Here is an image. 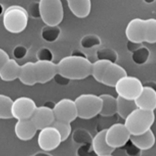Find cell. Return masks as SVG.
I'll return each instance as SVG.
<instances>
[{
	"label": "cell",
	"instance_id": "obj_12",
	"mask_svg": "<svg viewBox=\"0 0 156 156\" xmlns=\"http://www.w3.org/2000/svg\"><path fill=\"white\" fill-rule=\"evenodd\" d=\"M35 63V70L37 83H46L53 80L58 73L57 63L47 61H37Z\"/></svg>",
	"mask_w": 156,
	"mask_h": 156
},
{
	"label": "cell",
	"instance_id": "obj_20",
	"mask_svg": "<svg viewBox=\"0 0 156 156\" xmlns=\"http://www.w3.org/2000/svg\"><path fill=\"white\" fill-rule=\"evenodd\" d=\"M69 9L78 18H85L91 10L90 0H69L67 2Z\"/></svg>",
	"mask_w": 156,
	"mask_h": 156
},
{
	"label": "cell",
	"instance_id": "obj_6",
	"mask_svg": "<svg viewBox=\"0 0 156 156\" xmlns=\"http://www.w3.org/2000/svg\"><path fill=\"white\" fill-rule=\"evenodd\" d=\"M143 83L138 78L128 76L122 78L115 86L118 96L126 100L134 101L141 93L143 90Z\"/></svg>",
	"mask_w": 156,
	"mask_h": 156
},
{
	"label": "cell",
	"instance_id": "obj_34",
	"mask_svg": "<svg viewBox=\"0 0 156 156\" xmlns=\"http://www.w3.org/2000/svg\"><path fill=\"white\" fill-rule=\"evenodd\" d=\"M26 11H27L28 16H30L31 18H41L39 1H32V2H30V4L28 5V9H27Z\"/></svg>",
	"mask_w": 156,
	"mask_h": 156
},
{
	"label": "cell",
	"instance_id": "obj_40",
	"mask_svg": "<svg viewBox=\"0 0 156 156\" xmlns=\"http://www.w3.org/2000/svg\"><path fill=\"white\" fill-rule=\"evenodd\" d=\"M142 45L139 43H135V42H132V41H127V48L128 51L130 52H133L135 51L137 49H138L139 47H141Z\"/></svg>",
	"mask_w": 156,
	"mask_h": 156
},
{
	"label": "cell",
	"instance_id": "obj_11",
	"mask_svg": "<svg viewBox=\"0 0 156 156\" xmlns=\"http://www.w3.org/2000/svg\"><path fill=\"white\" fill-rule=\"evenodd\" d=\"M61 143V136L58 130L52 126L41 130L38 136V145L43 151H52L57 149Z\"/></svg>",
	"mask_w": 156,
	"mask_h": 156
},
{
	"label": "cell",
	"instance_id": "obj_35",
	"mask_svg": "<svg viewBox=\"0 0 156 156\" xmlns=\"http://www.w3.org/2000/svg\"><path fill=\"white\" fill-rule=\"evenodd\" d=\"M77 156H98L93 149L92 144H88L81 145L77 150Z\"/></svg>",
	"mask_w": 156,
	"mask_h": 156
},
{
	"label": "cell",
	"instance_id": "obj_9",
	"mask_svg": "<svg viewBox=\"0 0 156 156\" xmlns=\"http://www.w3.org/2000/svg\"><path fill=\"white\" fill-rule=\"evenodd\" d=\"M148 31V19L135 18L131 20L125 30L127 40L132 42L142 44L146 41Z\"/></svg>",
	"mask_w": 156,
	"mask_h": 156
},
{
	"label": "cell",
	"instance_id": "obj_17",
	"mask_svg": "<svg viewBox=\"0 0 156 156\" xmlns=\"http://www.w3.org/2000/svg\"><path fill=\"white\" fill-rule=\"evenodd\" d=\"M129 140L142 151L150 149L155 144V137L152 129H149L142 134L131 135Z\"/></svg>",
	"mask_w": 156,
	"mask_h": 156
},
{
	"label": "cell",
	"instance_id": "obj_23",
	"mask_svg": "<svg viewBox=\"0 0 156 156\" xmlns=\"http://www.w3.org/2000/svg\"><path fill=\"white\" fill-rule=\"evenodd\" d=\"M137 108L134 101L126 100L120 96L116 97V114L122 119H126L127 116Z\"/></svg>",
	"mask_w": 156,
	"mask_h": 156
},
{
	"label": "cell",
	"instance_id": "obj_43",
	"mask_svg": "<svg viewBox=\"0 0 156 156\" xmlns=\"http://www.w3.org/2000/svg\"><path fill=\"white\" fill-rule=\"evenodd\" d=\"M33 156H52L51 154H48V153L47 152H38L36 154H34Z\"/></svg>",
	"mask_w": 156,
	"mask_h": 156
},
{
	"label": "cell",
	"instance_id": "obj_1",
	"mask_svg": "<svg viewBox=\"0 0 156 156\" xmlns=\"http://www.w3.org/2000/svg\"><path fill=\"white\" fill-rule=\"evenodd\" d=\"M92 62L84 58L68 56L57 63L58 73L69 80H80L91 75Z\"/></svg>",
	"mask_w": 156,
	"mask_h": 156
},
{
	"label": "cell",
	"instance_id": "obj_26",
	"mask_svg": "<svg viewBox=\"0 0 156 156\" xmlns=\"http://www.w3.org/2000/svg\"><path fill=\"white\" fill-rule=\"evenodd\" d=\"M111 62L105 60H97L94 62H92L91 67V75L99 83H101V80L105 73L107 67L109 66Z\"/></svg>",
	"mask_w": 156,
	"mask_h": 156
},
{
	"label": "cell",
	"instance_id": "obj_28",
	"mask_svg": "<svg viewBox=\"0 0 156 156\" xmlns=\"http://www.w3.org/2000/svg\"><path fill=\"white\" fill-rule=\"evenodd\" d=\"M72 138L74 143H76L78 144H81V145L92 144V140H93V137L90 133V132H88L86 129H83V128L76 129L73 133Z\"/></svg>",
	"mask_w": 156,
	"mask_h": 156
},
{
	"label": "cell",
	"instance_id": "obj_13",
	"mask_svg": "<svg viewBox=\"0 0 156 156\" xmlns=\"http://www.w3.org/2000/svg\"><path fill=\"white\" fill-rule=\"evenodd\" d=\"M30 120L35 124L37 130L41 131L47 127H51L54 122L55 118L52 110L45 105H41L37 107Z\"/></svg>",
	"mask_w": 156,
	"mask_h": 156
},
{
	"label": "cell",
	"instance_id": "obj_30",
	"mask_svg": "<svg viewBox=\"0 0 156 156\" xmlns=\"http://www.w3.org/2000/svg\"><path fill=\"white\" fill-rule=\"evenodd\" d=\"M101 44V38L95 34H88L82 37L80 40V46L83 48L90 49L93 47H99Z\"/></svg>",
	"mask_w": 156,
	"mask_h": 156
},
{
	"label": "cell",
	"instance_id": "obj_32",
	"mask_svg": "<svg viewBox=\"0 0 156 156\" xmlns=\"http://www.w3.org/2000/svg\"><path fill=\"white\" fill-rule=\"evenodd\" d=\"M148 43L154 44L156 42V20L148 19V31L146 41Z\"/></svg>",
	"mask_w": 156,
	"mask_h": 156
},
{
	"label": "cell",
	"instance_id": "obj_10",
	"mask_svg": "<svg viewBox=\"0 0 156 156\" xmlns=\"http://www.w3.org/2000/svg\"><path fill=\"white\" fill-rule=\"evenodd\" d=\"M36 102L29 97H19L13 101L12 116L18 120L30 119L37 109Z\"/></svg>",
	"mask_w": 156,
	"mask_h": 156
},
{
	"label": "cell",
	"instance_id": "obj_36",
	"mask_svg": "<svg viewBox=\"0 0 156 156\" xmlns=\"http://www.w3.org/2000/svg\"><path fill=\"white\" fill-rule=\"evenodd\" d=\"M126 154L128 156H141L142 155V150L139 149L138 147L132 144L130 140L127 142V144L123 146Z\"/></svg>",
	"mask_w": 156,
	"mask_h": 156
},
{
	"label": "cell",
	"instance_id": "obj_2",
	"mask_svg": "<svg viewBox=\"0 0 156 156\" xmlns=\"http://www.w3.org/2000/svg\"><path fill=\"white\" fill-rule=\"evenodd\" d=\"M154 119V111L137 108L127 116L124 125L131 135H139L151 129Z\"/></svg>",
	"mask_w": 156,
	"mask_h": 156
},
{
	"label": "cell",
	"instance_id": "obj_3",
	"mask_svg": "<svg viewBox=\"0 0 156 156\" xmlns=\"http://www.w3.org/2000/svg\"><path fill=\"white\" fill-rule=\"evenodd\" d=\"M28 14L20 5H11L4 12L3 24L9 32L18 34L24 31L28 25Z\"/></svg>",
	"mask_w": 156,
	"mask_h": 156
},
{
	"label": "cell",
	"instance_id": "obj_24",
	"mask_svg": "<svg viewBox=\"0 0 156 156\" xmlns=\"http://www.w3.org/2000/svg\"><path fill=\"white\" fill-rule=\"evenodd\" d=\"M61 35V29L58 26H45L41 28V37L45 41L52 43L58 40Z\"/></svg>",
	"mask_w": 156,
	"mask_h": 156
},
{
	"label": "cell",
	"instance_id": "obj_45",
	"mask_svg": "<svg viewBox=\"0 0 156 156\" xmlns=\"http://www.w3.org/2000/svg\"><path fill=\"white\" fill-rule=\"evenodd\" d=\"M101 156H113L112 154H107V155H101Z\"/></svg>",
	"mask_w": 156,
	"mask_h": 156
},
{
	"label": "cell",
	"instance_id": "obj_27",
	"mask_svg": "<svg viewBox=\"0 0 156 156\" xmlns=\"http://www.w3.org/2000/svg\"><path fill=\"white\" fill-rule=\"evenodd\" d=\"M149 56L150 51L149 48L144 46H141L136 51L132 52V60L137 65H143L148 62Z\"/></svg>",
	"mask_w": 156,
	"mask_h": 156
},
{
	"label": "cell",
	"instance_id": "obj_25",
	"mask_svg": "<svg viewBox=\"0 0 156 156\" xmlns=\"http://www.w3.org/2000/svg\"><path fill=\"white\" fill-rule=\"evenodd\" d=\"M13 100L5 94H0V119H10L12 116Z\"/></svg>",
	"mask_w": 156,
	"mask_h": 156
},
{
	"label": "cell",
	"instance_id": "obj_33",
	"mask_svg": "<svg viewBox=\"0 0 156 156\" xmlns=\"http://www.w3.org/2000/svg\"><path fill=\"white\" fill-rule=\"evenodd\" d=\"M37 61H47V62H52L53 61V53L52 51L47 48V47H41L37 52Z\"/></svg>",
	"mask_w": 156,
	"mask_h": 156
},
{
	"label": "cell",
	"instance_id": "obj_8",
	"mask_svg": "<svg viewBox=\"0 0 156 156\" xmlns=\"http://www.w3.org/2000/svg\"><path fill=\"white\" fill-rule=\"evenodd\" d=\"M55 121L71 123L76 119L77 110L74 101L71 99H62L55 104L52 109Z\"/></svg>",
	"mask_w": 156,
	"mask_h": 156
},
{
	"label": "cell",
	"instance_id": "obj_44",
	"mask_svg": "<svg viewBox=\"0 0 156 156\" xmlns=\"http://www.w3.org/2000/svg\"><path fill=\"white\" fill-rule=\"evenodd\" d=\"M4 12V7H3V5L0 4V15H3V13Z\"/></svg>",
	"mask_w": 156,
	"mask_h": 156
},
{
	"label": "cell",
	"instance_id": "obj_39",
	"mask_svg": "<svg viewBox=\"0 0 156 156\" xmlns=\"http://www.w3.org/2000/svg\"><path fill=\"white\" fill-rule=\"evenodd\" d=\"M53 79H54L55 81H56V83H58V84H60V85H67V84H69V82L71 81V80H69V79H67L65 77L58 74V73H57V74L55 75V77Z\"/></svg>",
	"mask_w": 156,
	"mask_h": 156
},
{
	"label": "cell",
	"instance_id": "obj_38",
	"mask_svg": "<svg viewBox=\"0 0 156 156\" xmlns=\"http://www.w3.org/2000/svg\"><path fill=\"white\" fill-rule=\"evenodd\" d=\"M9 56L4 49L0 48V69H2L6 62L9 60Z\"/></svg>",
	"mask_w": 156,
	"mask_h": 156
},
{
	"label": "cell",
	"instance_id": "obj_15",
	"mask_svg": "<svg viewBox=\"0 0 156 156\" xmlns=\"http://www.w3.org/2000/svg\"><path fill=\"white\" fill-rule=\"evenodd\" d=\"M127 75V71L117 63L111 62L105 70L101 80V83L110 87H115L122 78Z\"/></svg>",
	"mask_w": 156,
	"mask_h": 156
},
{
	"label": "cell",
	"instance_id": "obj_7",
	"mask_svg": "<svg viewBox=\"0 0 156 156\" xmlns=\"http://www.w3.org/2000/svg\"><path fill=\"white\" fill-rule=\"evenodd\" d=\"M130 136V133L124 123L116 122L106 129L105 141L110 147L116 149L123 147L129 141Z\"/></svg>",
	"mask_w": 156,
	"mask_h": 156
},
{
	"label": "cell",
	"instance_id": "obj_4",
	"mask_svg": "<svg viewBox=\"0 0 156 156\" xmlns=\"http://www.w3.org/2000/svg\"><path fill=\"white\" fill-rule=\"evenodd\" d=\"M74 103L76 105L77 116L82 119H90L100 114L102 101L99 95L94 94H82L79 95Z\"/></svg>",
	"mask_w": 156,
	"mask_h": 156
},
{
	"label": "cell",
	"instance_id": "obj_16",
	"mask_svg": "<svg viewBox=\"0 0 156 156\" xmlns=\"http://www.w3.org/2000/svg\"><path fill=\"white\" fill-rule=\"evenodd\" d=\"M37 132V127L30 118L18 120L15 126V135L22 141H28L32 139Z\"/></svg>",
	"mask_w": 156,
	"mask_h": 156
},
{
	"label": "cell",
	"instance_id": "obj_41",
	"mask_svg": "<svg viewBox=\"0 0 156 156\" xmlns=\"http://www.w3.org/2000/svg\"><path fill=\"white\" fill-rule=\"evenodd\" d=\"M70 56H73V57H79V58H88L86 54L82 51L80 49H74L72 52H71V55Z\"/></svg>",
	"mask_w": 156,
	"mask_h": 156
},
{
	"label": "cell",
	"instance_id": "obj_21",
	"mask_svg": "<svg viewBox=\"0 0 156 156\" xmlns=\"http://www.w3.org/2000/svg\"><path fill=\"white\" fill-rule=\"evenodd\" d=\"M19 80H20L22 83L29 86H32L37 83L34 62H28L20 66Z\"/></svg>",
	"mask_w": 156,
	"mask_h": 156
},
{
	"label": "cell",
	"instance_id": "obj_18",
	"mask_svg": "<svg viewBox=\"0 0 156 156\" xmlns=\"http://www.w3.org/2000/svg\"><path fill=\"white\" fill-rule=\"evenodd\" d=\"M105 130H102L98 132L96 135L93 137L92 140V147L94 152L98 156L107 155V154H112L115 149L110 147L107 143L105 141Z\"/></svg>",
	"mask_w": 156,
	"mask_h": 156
},
{
	"label": "cell",
	"instance_id": "obj_37",
	"mask_svg": "<svg viewBox=\"0 0 156 156\" xmlns=\"http://www.w3.org/2000/svg\"><path fill=\"white\" fill-rule=\"evenodd\" d=\"M28 52V49L23 45H18L14 48L13 50V55L15 59H23L26 58Z\"/></svg>",
	"mask_w": 156,
	"mask_h": 156
},
{
	"label": "cell",
	"instance_id": "obj_42",
	"mask_svg": "<svg viewBox=\"0 0 156 156\" xmlns=\"http://www.w3.org/2000/svg\"><path fill=\"white\" fill-rule=\"evenodd\" d=\"M55 102L53 101H47L46 102V104H45V106H47V107H48V108H50V109H53L54 108V106H55Z\"/></svg>",
	"mask_w": 156,
	"mask_h": 156
},
{
	"label": "cell",
	"instance_id": "obj_14",
	"mask_svg": "<svg viewBox=\"0 0 156 156\" xmlns=\"http://www.w3.org/2000/svg\"><path fill=\"white\" fill-rule=\"evenodd\" d=\"M134 102L139 109L154 111L156 108L155 90L144 85L140 94L134 100Z\"/></svg>",
	"mask_w": 156,
	"mask_h": 156
},
{
	"label": "cell",
	"instance_id": "obj_19",
	"mask_svg": "<svg viewBox=\"0 0 156 156\" xmlns=\"http://www.w3.org/2000/svg\"><path fill=\"white\" fill-rule=\"evenodd\" d=\"M20 65L15 59L9 58L4 67L0 69V78L5 82H10L19 79Z\"/></svg>",
	"mask_w": 156,
	"mask_h": 156
},
{
	"label": "cell",
	"instance_id": "obj_22",
	"mask_svg": "<svg viewBox=\"0 0 156 156\" xmlns=\"http://www.w3.org/2000/svg\"><path fill=\"white\" fill-rule=\"evenodd\" d=\"M102 101V107L101 115L103 117H111L116 114V98L109 94H103L99 95Z\"/></svg>",
	"mask_w": 156,
	"mask_h": 156
},
{
	"label": "cell",
	"instance_id": "obj_29",
	"mask_svg": "<svg viewBox=\"0 0 156 156\" xmlns=\"http://www.w3.org/2000/svg\"><path fill=\"white\" fill-rule=\"evenodd\" d=\"M96 57L98 60H105L112 63H116L118 59L117 52L110 47H103L98 49L96 51Z\"/></svg>",
	"mask_w": 156,
	"mask_h": 156
},
{
	"label": "cell",
	"instance_id": "obj_5",
	"mask_svg": "<svg viewBox=\"0 0 156 156\" xmlns=\"http://www.w3.org/2000/svg\"><path fill=\"white\" fill-rule=\"evenodd\" d=\"M41 19L46 26H58L63 19V7L60 0L39 1Z\"/></svg>",
	"mask_w": 156,
	"mask_h": 156
},
{
	"label": "cell",
	"instance_id": "obj_31",
	"mask_svg": "<svg viewBox=\"0 0 156 156\" xmlns=\"http://www.w3.org/2000/svg\"><path fill=\"white\" fill-rule=\"evenodd\" d=\"M51 126L58 130L59 134L61 136L62 142H64L69 138V137L70 136V133H71V131H72L71 123H67V122H62L54 121V122L52 123Z\"/></svg>",
	"mask_w": 156,
	"mask_h": 156
}]
</instances>
